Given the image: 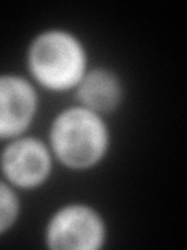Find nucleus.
Listing matches in <instances>:
<instances>
[{"label": "nucleus", "mask_w": 187, "mask_h": 250, "mask_svg": "<svg viewBox=\"0 0 187 250\" xmlns=\"http://www.w3.org/2000/svg\"><path fill=\"white\" fill-rule=\"evenodd\" d=\"M45 141L56 166L84 174L106 161L112 148V130L108 117L74 102L53 116Z\"/></svg>", "instance_id": "obj_1"}, {"label": "nucleus", "mask_w": 187, "mask_h": 250, "mask_svg": "<svg viewBox=\"0 0 187 250\" xmlns=\"http://www.w3.org/2000/svg\"><path fill=\"white\" fill-rule=\"evenodd\" d=\"M25 70L39 91L72 94L91 64L84 39L66 27L39 30L27 44Z\"/></svg>", "instance_id": "obj_2"}, {"label": "nucleus", "mask_w": 187, "mask_h": 250, "mask_svg": "<svg viewBox=\"0 0 187 250\" xmlns=\"http://www.w3.org/2000/svg\"><path fill=\"white\" fill-rule=\"evenodd\" d=\"M109 225L101 209L83 200L61 203L47 217L42 230L49 250H103Z\"/></svg>", "instance_id": "obj_3"}, {"label": "nucleus", "mask_w": 187, "mask_h": 250, "mask_svg": "<svg viewBox=\"0 0 187 250\" xmlns=\"http://www.w3.org/2000/svg\"><path fill=\"white\" fill-rule=\"evenodd\" d=\"M56 163L44 138L27 133L6 141L0 150V177L14 189L33 192L50 182Z\"/></svg>", "instance_id": "obj_4"}, {"label": "nucleus", "mask_w": 187, "mask_h": 250, "mask_svg": "<svg viewBox=\"0 0 187 250\" xmlns=\"http://www.w3.org/2000/svg\"><path fill=\"white\" fill-rule=\"evenodd\" d=\"M39 106V89L27 75L0 72V144L27 135Z\"/></svg>", "instance_id": "obj_5"}, {"label": "nucleus", "mask_w": 187, "mask_h": 250, "mask_svg": "<svg viewBox=\"0 0 187 250\" xmlns=\"http://www.w3.org/2000/svg\"><path fill=\"white\" fill-rule=\"evenodd\" d=\"M72 94L75 104L109 117L119 111L127 100V84L115 69L91 66Z\"/></svg>", "instance_id": "obj_6"}, {"label": "nucleus", "mask_w": 187, "mask_h": 250, "mask_svg": "<svg viewBox=\"0 0 187 250\" xmlns=\"http://www.w3.org/2000/svg\"><path fill=\"white\" fill-rule=\"evenodd\" d=\"M22 216V197L18 189L0 177V236L10 233Z\"/></svg>", "instance_id": "obj_7"}]
</instances>
